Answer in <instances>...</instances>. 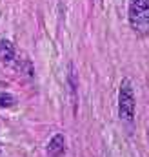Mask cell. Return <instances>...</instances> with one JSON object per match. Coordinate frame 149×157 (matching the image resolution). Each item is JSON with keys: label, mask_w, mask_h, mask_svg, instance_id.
<instances>
[{"label": "cell", "mask_w": 149, "mask_h": 157, "mask_svg": "<svg viewBox=\"0 0 149 157\" xmlns=\"http://www.w3.org/2000/svg\"><path fill=\"white\" fill-rule=\"evenodd\" d=\"M135 108H136V101H135V91H133V84L129 78H124L118 90V117L124 124H131L135 119Z\"/></svg>", "instance_id": "cell-2"}, {"label": "cell", "mask_w": 149, "mask_h": 157, "mask_svg": "<svg viewBox=\"0 0 149 157\" xmlns=\"http://www.w3.org/2000/svg\"><path fill=\"white\" fill-rule=\"evenodd\" d=\"M129 26L136 37L149 35V0H129Z\"/></svg>", "instance_id": "cell-1"}, {"label": "cell", "mask_w": 149, "mask_h": 157, "mask_svg": "<svg viewBox=\"0 0 149 157\" xmlns=\"http://www.w3.org/2000/svg\"><path fill=\"white\" fill-rule=\"evenodd\" d=\"M16 104V97L11 93H0V108H11Z\"/></svg>", "instance_id": "cell-5"}, {"label": "cell", "mask_w": 149, "mask_h": 157, "mask_svg": "<svg viewBox=\"0 0 149 157\" xmlns=\"http://www.w3.org/2000/svg\"><path fill=\"white\" fill-rule=\"evenodd\" d=\"M47 155L49 157H64L66 155V139L62 133H56L51 137L47 144Z\"/></svg>", "instance_id": "cell-3"}, {"label": "cell", "mask_w": 149, "mask_h": 157, "mask_svg": "<svg viewBox=\"0 0 149 157\" xmlns=\"http://www.w3.org/2000/svg\"><path fill=\"white\" fill-rule=\"evenodd\" d=\"M0 60L4 64H11L16 60V51H15V46L13 42L7 39H2L0 40Z\"/></svg>", "instance_id": "cell-4"}]
</instances>
